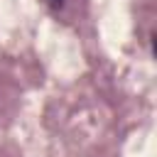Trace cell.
<instances>
[{"label":"cell","instance_id":"6da1fadb","mask_svg":"<svg viewBox=\"0 0 157 157\" xmlns=\"http://www.w3.org/2000/svg\"><path fill=\"white\" fill-rule=\"evenodd\" d=\"M49 2H52L54 7H61V5H64V0H49Z\"/></svg>","mask_w":157,"mask_h":157}]
</instances>
